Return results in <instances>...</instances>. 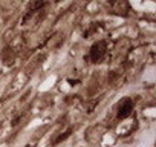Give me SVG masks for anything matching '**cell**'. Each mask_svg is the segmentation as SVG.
I'll list each match as a JSON object with an SVG mask.
<instances>
[{
    "label": "cell",
    "mask_w": 156,
    "mask_h": 147,
    "mask_svg": "<svg viewBox=\"0 0 156 147\" xmlns=\"http://www.w3.org/2000/svg\"><path fill=\"white\" fill-rule=\"evenodd\" d=\"M67 135H69V132H66V133H63V135H61L60 138H57V139H55V142H61L63 139H66V138H67Z\"/></svg>",
    "instance_id": "3"
},
{
    "label": "cell",
    "mask_w": 156,
    "mask_h": 147,
    "mask_svg": "<svg viewBox=\"0 0 156 147\" xmlns=\"http://www.w3.org/2000/svg\"><path fill=\"white\" fill-rule=\"evenodd\" d=\"M132 110H133V101H132V100H126V101L119 106V109H118V118H119V120L127 118V117L132 113Z\"/></svg>",
    "instance_id": "1"
},
{
    "label": "cell",
    "mask_w": 156,
    "mask_h": 147,
    "mask_svg": "<svg viewBox=\"0 0 156 147\" xmlns=\"http://www.w3.org/2000/svg\"><path fill=\"white\" fill-rule=\"evenodd\" d=\"M104 54H106V49H104V43H103V41H100V43H97V45H94V46H92L90 57H92V60H94V61H98Z\"/></svg>",
    "instance_id": "2"
}]
</instances>
